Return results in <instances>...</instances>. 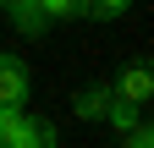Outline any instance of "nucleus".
<instances>
[{
    "label": "nucleus",
    "instance_id": "obj_1",
    "mask_svg": "<svg viewBox=\"0 0 154 148\" xmlns=\"http://www.w3.org/2000/svg\"><path fill=\"white\" fill-rule=\"evenodd\" d=\"M110 93L127 99V104H149V99H154V71H149V66H127L121 77H116Z\"/></svg>",
    "mask_w": 154,
    "mask_h": 148
},
{
    "label": "nucleus",
    "instance_id": "obj_2",
    "mask_svg": "<svg viewBox=\"0 0 154 148\" xmlns=\"http://www.w3.org/2000/svg\"><path fill=\"white\" fill-rule=\"evenodd\" d=\"M28 99V66L17 55H0V104H22Z\"/></svg>",
    "mask_w": 154,
    "mask_h": 148
},
{
    "label": "nucleus",
    "instance_id": "obj_3",
    "mask_svg": "<svg viewBox=\"0 0 154 148\" xmlns=\"http://www.w3.org/2000/svg\"><path fill=\"white\" fill-rule=\"evenodd\" d=\"M44 143H55V126H50V115H17L11 148H44Z\"/></svg>",
    "mask_w": 154,
    "mask_h": 148
},
{
    "label": "nucleus",
    "instance_id": "obj_4",
    "mask_svg": "<svg viewBox=\"0 0 154 148\" xmlns=\"http://www.w3.org/2000/svg\"><path fill=\"white\" fill-rule=\"evenodd\" d=\"M0 11H11V16H17V28H22V33H38V28L50 22V16L38 11V0H0Z\"/></svg>",
    "mask_w": 154,
    "mask_h": 148
},
{
    "label": "nucleus",
    "instance_id": "obj_5",
    "mask_svg": "<svg viewBox=\"0 0 154 148\" xmlns=\"http://www.w3.org/2000/svg\"><path fill=\"white\" fill-rule=\"evenodd\" d=\"M72 110L83 121H105V110H110V88H83V93L72 99Z\"/></svg>",
    "mask_w": 154,
    "mask_h": 148
},
{
    "label": "nucleus",
    "instance_id": "obj_6",
    "mask_svg": "<svg viewBox=\"0 0 154 148\" xmlns=\"http://www.w3.org/2000/svg\"><path fill=\"white\" fill-rule=\"evenodd\" d=\"M38 11L50 22H66V16H83V0H38Z\"/></svg>",
    "mask_w": 154,
    "mask_h": 148
},
{
    "label": "nucleus",
    "instance_id": "obj_7",
    "mask_svg": "<svg viewBox=\"0 0 154 148\" xmlns=\"http://www.w3.org/2000/svg\"><path fill=\"white\" fill-rule=\"evenodd\" d=\"M132 0H83V16H121Z\"/></svg>",
    "mask_w": 154,
    "mask_h": 148
},
{
    "label": "nucleus",
    "instance_id": "obj_8",
    "mask_svg": "<svg viewBox=\"0 0 154 148\" xmlns=\"http://www.w3.org/2000/svg\"><path fill=\"white\" fill-rule=\"evenodd\" d=\"M127 143H138V148H154V126H143V121H132L127 132H121Z\"/></svg>",
    "mask_w": 154,
    "mask_h": 148
}]
</instances>
